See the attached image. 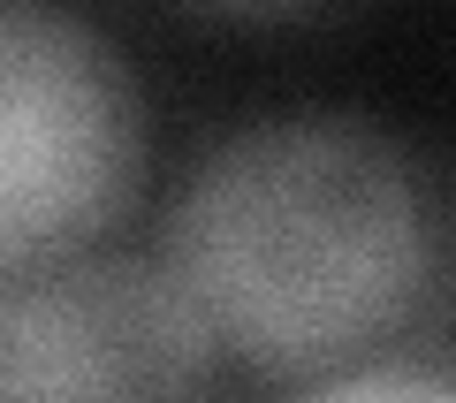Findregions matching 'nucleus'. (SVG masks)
<instances>
[{"mask_svg":"<svg viewBox=\"0 0 456 403\" xmlns=\"http://www.w3.org/2000/svg\"><path fill=\"white\" fill-rule=\"evenodd\" d=\"M213 342L167 267L77 251L0 275V403H198Z\"/></svg>","mask_w":456,"mask_h":403,"instance_id":"7ed1b4c3","label":"nucleus"},{"mask_svg":"<svg viewBox=\"0 0 456 403\" xmlns=\"http://www.w3.org/2000/svg\"><path fill=\"white\" fill-rule=\"evenodd\" d=\"M137 84L92 23L0 0V275L77 259L137 183Z\"/></svg>","mask_w":456,"mask_h":403,"instance_id":"f03ea898","label":"nucleus"},{"mask_svg":"<svg viewBox=\"0 0 456 403\" xmlns=\"http://www.w3.org/2000/svg\"><path fill=\"white\" fill-rule=\"evenodd\" d=\"M167 282L213 350L312 373L380 342L426 290L419 168L358 114H274L206 152L167 213Z\"/></svg>","mask_w":456,"mask_h":403,"instance_id":"f257e3e1","label":"nucleus"},{"mask_svg":"<svg viewBox=\"0 0 456 403\" xmlns=\"http://www.w3.org/2000/svg\"><path fill=\"white\" fill-rule=\"evenodd\" d=\"M297 403H456V388L411 381V373H358V381H327Z\"/></svg>","mask_w":456,"mask_h":403,"instance_id":"20e7f679","label":"nucleus"}]
</instances>
